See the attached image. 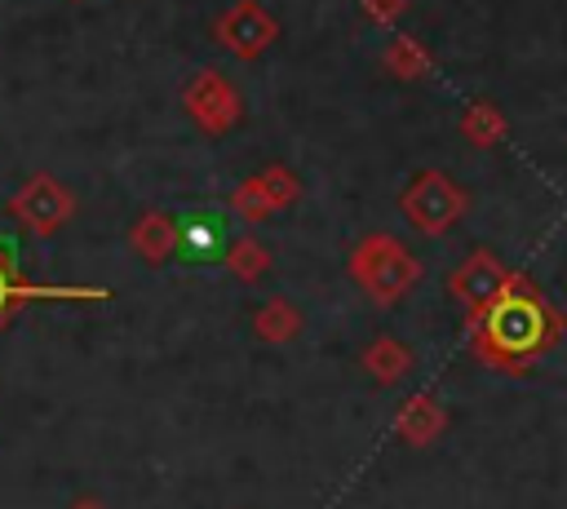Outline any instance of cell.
Masks as SVG:
<instances>
[{
    "label": "cell",
    "mask_w": 567,
    "mask_h": 509,
    "mask_svg": "<svg viewBox=\"0 0 567 509\" xmlns=\"http://www.w3.org/2000/svg\"><path fill=\"white\" fill-rule=\"evenodd\" d=\"M563 323H567L563 310L527 274H514V283L465 328L478 363L496 372H527L540 354L558 345Z\"/></svg>",
    "instance_id": "obj_1"
},
{
    "label": "cell",
    "mask_w": 567,
    "mask_h": 509,
    "mask_svg": "<svg viewBox=\"0 0 567 509\" xmlns=\"http://www.w3.org/2000/svg\"><path fill=\"white\" fill-rule=\"evenodd\" d=\"M346 270H350V279L368 292L372 305H394V301H403V297L421 283V274H425V270H421V257H416L403 239H394V235H385V230L363 235V239L350 248Z\"/></svg>",
    "instance_id": "obj_2"
},
{
    "label": "cell",
    "mask_w": 567,
    "mask_h": 509,
    "mask_svg": "<svg viewBox=\"0 0 567 509\" xmlns=\"http://www.w3.org/2000/svg\"><path fill=\"white\" fill-rule=\"evenodd\" d=\"M399 208H403V217H408V226H412L416 235L439 239V235H447V230L465 217L470 195L461 190V181H456L452 173H443V168H421V173L403 186Z\"/></svg>",
    "instance_id": "obj_3"
},
{
    "label": "cell",
    "mask_w": 567,
    "mask_h": 509,
    "mask_svg": "<svg viewBox=\"0 0 567 509\" xmlns=\"http://www.w3.org/2000/svg\"><path fill=\"white\" fill-rule=\"evenodd\" d=\"M9 217H13L31 239H53V235L75 217V195H71L53 173H31V177L13 190Z\"/></svg>",
    "instance_id": "obj_4"
},
{
    "label": "cell",
    "mask_w": 567,
    "mask_h": 509,
    "mask_svg": "<svg viewBox=\"0 0 567 509\" xmlns=\"http://www.w3.org/2000/svg\"><path fill=\"white\" fill-rule=\"evenodd\" d=\"M182 106H186V115L195 120V128L208 133V137H226V133L244 120V102H239L235 84H230L221 71H199V75H190L186 89H182Z\"/></svg>",
    "instance_id": "obj_5"
},
{
    "label": "cell",
    "mask_w": 567,
    "mask_h": 509,
    "mask_svg": "<svg viewBox=\"0 0 567 509\" xmlns=\"http://www.w3.org/2000/svg\"><path fill=\"white\" fill-rule=\"evenodd\" d=\"M514 274H518V270H509L492 248H474V252L447 274V292L461 301L465 323H474V319L514 283Z\"/></svg>",
    "instance_id": "obj_6"
},
{
    "label": "cell",
    "mask_w": 567,
    "mask_h": 509,
    "mask_svg": "<svg viewBox=\"0 0 567 509\" xmlns=\"http://www.w3.org/2000/svg\"><path fill=\"white\" fill-rule=\"evenodd\" d=\"M217 44L239 58V62H257L275 40H279V22L257 4V0H235L217 22H213Z\"/></svg>",
    "instance_id": "obj_7"
},
{
    "label": "cell",
    "mask_w": 567,
    "mask_h": 509,
    "mask_svg": "<svg viewBox=\"0 0 567 509\" xmlns=\"http://www.w3.org/2000/svg\"><path fill=\"white\" fill-rule=\"evenodd\" d=\"M40 301H111V288H66V283H31L18 266H0V332L13 323L22 305Z\"/></svg>",
    "instance_id": "obj_8"
},
{
    "label": "cell",
    "mask_w": 567,
    "mask_h": 509,
    "mask_svg": "<svg viewBox=\"0 0 567 509\" xmlns=\"http://www.w3.org/2000/svg\"><path fill=\"white\" fill-rule=\"evenodd\" d=\"M128 248H133V257H142L146 266H164V261L182 248V221L168 217V212H159V208H151V212H142V217L128 226Z\"/></svg>",
    "instance_id": "obj_9"
},
{
    "label": "cell",
    "mask_w": 567,
    "mask_h": 509,
    "mask_svg": "<svg viewBox=\"0 0 567 509\" xmlns=\"http://www.w3.org/2000/svg\"><path fill=\"white\" fill-rule=\"evenodd\" d=\"M447 429V407L434 394H412L399 412H394V434L408 447H430L439 434Z\"/></svg>",
    "instance_id": "obj_10"
},
{
    "label": "cell",
    "mask_w": 567,
    "mask_h": 509,
    "mask_svg": "<svg viewBox=\"0 0 567 509\" xmlns=\"http://www.w3.org/2000/svg\"><path fill=\"white\" fill-rule=\"evenodd\" d=\"M359 363H363V372L377 381V385H399L408 372H412V363H416V354L399 341V336H372L368 345H363V354H359Z\"/></svg>",
    "instance_id": "obj_11"
},
{
    "label": "cell",
    "mask_w": 567,
    "mask_h": 509,
    "mask_svg": "<svg viewBox=\"0 0 567 509\" xmlns=\"http://www.w3.org/2000/svg\"><path fill=\"white\" fill-rule=\"evenodd\" d=\"M301 328H306V319H301V310L288 297H270L252 314V336L261 345H288V341L301 336Z\"/></svg>",
    "instance_id": "obj_12"
},
{
    "label": "cell",
    "mask_w": 567,
    "mask_h": 509,
    "mask_svg": "<svg viewBox=\"0 0 567 509\" xmlns=\"http://www.w3.org/2000/svg\"><path fill=\"white\" fill-rule=\"evenodd\" d=\"M381 62H385V71H390L394 80H403V84H416V80H425V75L434 71V53H430L416 35H394V40L385 44Z\"/></svg>",
    "instance_id": "obj_13"
},
{
    "label": "cell",
    "mask_w": 567,
    "mask_h": 509,
    "mask_svg": "<svg viewBox=\"0 0 567 509\" xmlns=\"http://www.w3.org/2000/svg\"><path fill=\"white\" fill-rule=\"evenodd\" d=\"M505 133H509V120L501 115V106H496V102L478 97V102H470V106H465V115H461V137H465L470 146H478V150L501 146V142H505Z\"/></svg>",
    "instance_id": "obj_14"
},
{
    "label": "cell",
    "mask_w": 567,
    "mask_h": 509,
    "mask_svg": "<svg viewBox=\"0 0 567 509\" xmlns=\"http://www.w3.org/2000/svg\"><path fill=\"white\" fill-rule=\"evenodd\" d=\"M221 266H226V270H230L239 283H257V279H266V270H270V248H266L261 239L244 235V239L226 243Z\"/></svg>",
    "instance_id": "obj_15"
},
{
    "label": "cell",
    "mask_w": 567,
    "mask_h": 509,
    "mask_svg": "<svg viewBox=\"0 0 567 509\" xmlns=\"http://www.w3.org/2000/svg\"><path fill=\"white\" fill-rule=\"evenodd\" d=\"M226 204H230V212H235L239 221H266V217L275 212V204H270V195H266L261 173L244 177V181H239V186L226 195Z\"/></svg>",
    "instance_id": "obj_16"
},
{
    "label": "cell",
    "mask_w": 567,
    "mask_h": 509,
    "mask_svg": "<svg viewBox=\"0 0 567 509\" xmlns=\"http://www.w3.org/2000/svg\"><path fill=\"white\" fill-rule=\"evenodd\" d=\"M261 181H266V195H270L275 212H279V208H292V204L301 199V177H297L292 168H284V164H266V168H261Z\"/></svg>",
    "instance_id": "obj_17"
},
{
    "label": "cell",
    "mask_w": 567,
    "mask_h": 509,
    "mask_svg": "<svg viewBox=\"0 0 567 509\" xmlns=\"http://www.w3.org/2000/svg\"><path fill=\"white\" fill-rule=\"evenodd\" d=\"M359 4H363L368 22H377V27H390V22L408 9V0H359Z\"/></svg>",
    "instance_id": "obj_18"
},
{
    "label": "cell",
    "mask_w": 567,
    "mask_h": 509,
    "mask_svg": "<svg viewBox=\"0 0 567 509\" xmlns=\"http://www.w3.org/2000/svg\"><path fill=\"white\" fill-rule=\"evenodd\" d=\"M0 266H18V257H13V243H9V239H0Z\"/></svg>",
    "instance_id": "obj_19"
},
{
    "label": "cell",
    "mask_w": 567,
    "mask_h": 509,
    "mask_svg": "<svg viewBox=\"0 0 567 509\" xmlns=\"http://www.w3.org/2000/svg\"><path fill=\"white\" fill-rule=\"evenodd\" d=\"M71 509H102V505H97V500H89V496H84V500H75V505H71Z\"/></svg>",
    "instance_id": "obj_20"
}]
</instances>
